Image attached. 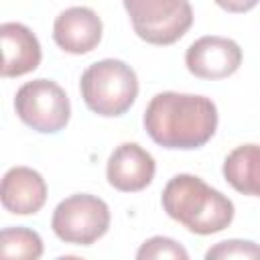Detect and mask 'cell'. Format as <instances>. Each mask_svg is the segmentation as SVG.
<instances>
[{
	"label": "cell",
	"instance_id": "30bf717a",
	"mask_svg": "<svg viewBox=\"0 0 260 260\" xmlns=\"http://www.w3.org/2000/svg\"><path fill=\"white\" fill-rule=\"evenodd\" d=\"M0 199L4 209L14 215H35L47 201V183L30 167H12L2 177Z\"/></svg>",
	"mask_w": 260,
	"mask_h": 260
},
{
	"label": "cell",
	"instance_id": "5bb4252c",
	"mask_svg": "<svg viewBox=\"0 0 260 260\" xmlns=\"http://www.w3.org/2000/svg\"><path fill=\"white\" fill-rule=\"evenodd\" d=\"M138 260H160V258H173V260H187L189 252L173 238L167 236H152L136 252Z\"/></svg>",
	"mask_w": 260,
	"mask_h": 260
},
{
	"label": "cell",
	"instance_id": "52a82bcc",
	"mask_svg": "<svg viewBox=\"0 0 260 260\" xmlns=\"http://www.w3.org/2000/svg\"><path fill=\"white\" fill-rule=\"evenodd\" d=\"M242 57V49L234 39L207 35L189 45L185 65L199 79H225L240 69Z\"/></svg>",
	"mask_w": 260,
	"mask_h": 260
},
{
	"label": "cell",
	"instance_id": "3957f363",
	"mask_svg": "<svg viewBox=\"0 0 260 260\" xmlns=\"http://www.w3.org/2000/svg\"><path fill=\"white\" fill-rule=\"evenodd\" d=\"M83 104L98 116L116 118L126 114L138 95L136 71L120 59L91 63L79 81Z\"/></svg>",
	"mask_w": 260,
	"mask_h": 260
},
{
	"label": "cell",
	"instance_id": "7c38bea8",
	"mask_svg": "<svg viewBox=\"0 0 260 260\" xmlns=\"http://www.w3.org/2000/svg\"><path fill=\"white\" fill-rule=\"evenodd\" d=\"M221 173L238 193L260 197V144L236 146L225 156Z\"/></svg>",
	"mask_w": 260,
	"mask_h": 260
},
{
	"label": "cell",
	"instance_id": "ba28073f",
	"mask_svg": "<svg viewBox=\"0 0 260 260\" xmlns=\"http://www.w3.org/2000/svg\"><path fill=\"white\" fill-rule=\"evenodd\" d=\"M156 173L152 154L136 142H122L116 146L106 165L108 183L122 193H136L146 189Z\"/></svg>",
	"mask_w": 260,
	"mask_h": 260
},
{
	"label": "cell",
	"instance_id": "5b68a950",
	"mask_svg": "<svg viewBox=\"0 0 260 260\" xmlns=\"http://www.w3.org/2000/svg\"><path fill=\"white\" fill-rule=\"evenodd\" d=\"M110 207L104 199L89 193H75L57 203L51 228L53 234L75 246H91L110 230Z\"/></svg>",
	"mask_w": 260,
	"mask_h": 260
},
{
	"label": "cell",
	"instance_id": "9c48e42d",
	"mask_svg": "<svg viewBox=\"0 0 260 260\" xmlns=\"http://www.w3.org/2000/svg\"><path fill=\"white\" fill-rule=\"evenodd\" d=\"M104 24L95 10L87 6H71L59 12L53 22V41L71 55L91 53L102 41Z\"/></svg>",
	"mask_w": 260,
	"mask_h": 260
},
{
	"label": "cell",
	"instance_id": "7a4b0ae2",
	"mask_svg": "<svg viewBox=\"0 0 260 260\" xmlns=\"http://www.w3.org/2000/svg\"><path fill=\"white\" fill-rule=\"evenodd\" d=\"M162 209L171 219L197 236L223 232L234 221V203L201 177L181 173L169 179L160 195Z\"/></svg>",
	"mask_w": 260,
	"mask_h": 260
},
{
	"label": "cell",
	"instance_id": "4fadbf2b",
	"mask_svg": "<svg viewBox=\"0 0 260 260\" xmlns=\"http://www.w3.org/2000/svg\"><path fill=\"white\" fill-rule=\"evenodd\" d=\"M0 254L2 258L37 260L43 256V238L24 225L4 228L0 234Z\"/></svg>",
	"mask_w": 260,
	"mask_h": 260
},
{
	"label": "cell",
	"instance_id": "2e32d148",
	"mask_svg": "<svg viewBox=\"0 0 260 260\" xmlns=\"http://www.w3.org/2000/svg\"><path fill=\"white\" fill-rule=\"evenodd\" d=\"M219 8H223L225 12H232V14H242V12H248L252 8H256V4L260 0H213Z\"/></svg>",
	"mask_w": 260,
	"mask_h": 260
},
{
	"label": "cell",
	"instance_id": "6da1fadb",
	"mask_svg": "<svg viewBox=\"0 0 260 260\" xmlns=\"http://www.w3.org/2000/svg\"><path fill=\"white\" fill-rule=\"evenodd\" d=\"M217 108L211 98L179 91L156 93L142 116L150 140L171 150L205 146L217 130Z\"/></svg>",
	"mask_w": 260,
	"mask_h": 260
},
{
	"label": "cell",
	"instance_id": "277c9868",
	"mask_svg": "<svg viewBox=\"0 0 260 260\" xmlns=\"http://www.w3.org/2000/svg\"><path fill=\"white\" fill-rule=\"evenodd\" d=\"M134 32L158 47L177 43L193 24L189 0H122Z\"/></svg>",
	"mask_w": 260,
	"mask_h": 260
},
{
	"label": "cell",
	"instance_id": "8992f818",
	"mask_svg": "<svg viewBox=\"0 0 260 260\" xmlns=\"http://www.w3.org/2000/svg\"><path fill=\"white\" fill-rule=\"evenodd\" d=\"M16 116L41 134L61 132L71 118V104L65 89L53 79H32L18 87L14 95Z\"/></svg>",
	"mask_w": 260,
	"mask_h": 260
},
{
	"label": "cell",
	"instance_id": "8fae6325",
	"mask_svg": "<svg viewBox=\"0 0 260 260\" xmlns=\"http://www.w3.org/2000/svg\"><path fill=\"white\" fill-rule=\"evenodd\" d=\"M2 39V77H20L41 65V45L37 35L20 22H4L0 26Z\"/></svg>",
	"mask_w": 260,
	"mask_h": 260
},
{
	"label": "cell",
	"instance_id": "9a60e30c",
	"mask_svg": "<svg viewBox=\"0 0 260 260\" xmlns=\"http://www.w3.org/2000/svg\"><path fill=\"white\" fill-rule=\"evenodd\" d=\"M260 260V246L252 240H223L205 252V260Z\"/></svg>",
	"mask_w": 260,
	"mask_h": 260
}]
</instances>
